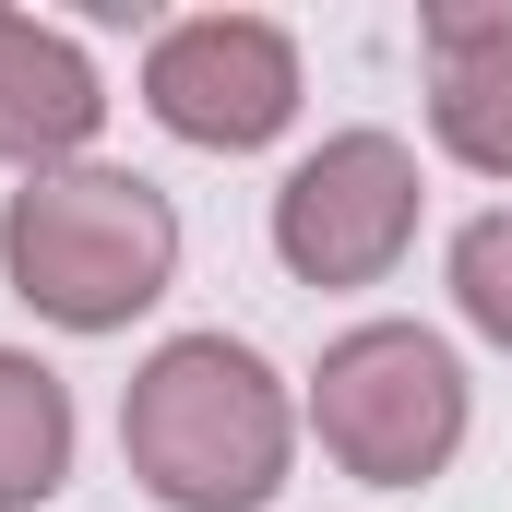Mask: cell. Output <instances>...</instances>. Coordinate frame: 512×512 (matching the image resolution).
Wrapping results in <instances>:
<instances>
[{
	"label": "cell",
	"instance_id": "obj_4",
	"mask_svg": "<svg viewBox=\"0 0 512 512\" xmlns=\"http://www.w3.org/2000/svg\"><path fill=\"white\" fill-rule=\"evenodd\" d=\"M298 36L274 12H179L143 36V120L191 155H262L274 131H298Z\"/></svg>",
	"mask_w": 512,
	"mask_h": 512
},
{
	"label": "cell",
	"instance_id": "obj_8",
	"mask_svg": "<svg viewBox=\"0 0 512 512\" xmlns=\"http://www.w3.org/2000/svg\"><path fill=\"white\" fill-rule=\"evenodd\" d=\"M72 441H84L72 382H60L36 346H0V512L60 501V489H72Z\"/></svg>",
	"mask_w": 512,
	"mask_h": 512
},
{
	"label": "cell",
	"instance_id": "obj_9",
	"mask_svg": "<svg viewBox=\"0 0 512 512\" xmlns=\"http://www.w3.org/2000/svg\"><path fill=\"white\" fill-rule=\"evenodd\" d=\"M441 286H453L465 334H489V346L512 358V203H489V215H465V227H453V251H441Z\"/></svg>",
	"mask_w": 512,
	"mask_h": 512
},
{
	"label": "cell",
	"instance_id": "obj_7",
	"mask_svg": "<svg viewBox=\"0 0 512 512\" xmlns=\"http://www.w3.org/2000/svg\"><path fill=\"white\" fill-rule=\"evenodd\" d=\"M96 131H108V84H96L84 36L36 24V12H0V167H24V179L84 167Z\"/></svg>",
	"mask_w": 512,
	"mask_h": 512
},
{
	"label": "cell",
	"instance_id": "obj_5",
	"mask_svg": "<svg viewBox=\"0 0 512 512\" xmlns=\"http://www.w3.org/2000/svg\"><path fill=\"white\" fill-rule=\"evenodd\" d=\"M417 143L405 131H322L286 179H274V262L298 286H382L417 251Z\"/></svg>",
	"mask_w": 512,
	"mask_h": 512
},
{
	"label": "cell",
	"instance_id": "obj_1",
	"mask_svg": "<svg viewBox=\"0 0 512 512\" xmlns=\"http://www.w3.org/2000/svg\"><path fill=\"white\" fill-rule=\"evenodd\" d=\"M120 465L155 512H274L298 477V393L239 334H167L120 393Z\"/></svg>",
	"mask_w": 512,
	"mask_h": 512
},
{
	"label": "cell",
	"instance_id": "obj_2",
	"mask_svg": "<svg viewBox=\"0 0 512 512\" xmlns=\"http://www.w3.org/2000/svg\"><path fill=\"white\" fill-rule=\"evenodd\" d=\"M0 286L60 334H131L179 286V203L131 167H48L0 203Z\"/></svg>",
	"mask_w": 512,
	"mask_h": 512
},
{
	"label": "cell",
	"instance_id": "obj_3",
	"mask_svg": "<svg viewBox=\"0 0 512 512\" xmlns=\"http://www.w3.org/2000/svg\"><path fill=\"white\" fill-rule=\"evenodd\" d=\"M298 429L358 489H429V477H453V453L477 429V393H465V358L429 322H346L322 346L310 393H298Z\"/></svg>",
	"mask_w": 512,
	"mask_h": 512
},
{
	"label": "cell",
	"instance_id": "obj_6",
	"mask_svg": "<svg viewBox=\"0 0 512 512\" xmlns=\"http://www.w3.org/2000/svg\"><path fill=\"white\" fill-rule=\"evenodd\" d=\"M417 60H429V143L477 179H512V0H429Z\"/></svg>",
	"mask_w": 512,
	"mask_h": 512
}]
</instances>
